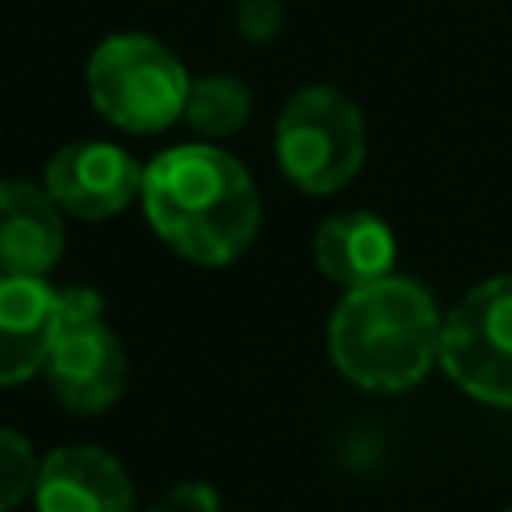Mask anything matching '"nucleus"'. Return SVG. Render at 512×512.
Listing matches in <instances>:
<instances>
[{"label":"nucleus","mask_w":512,"mask_h":512,"mask_svg":"<svg viewBox=\"0 0 512 512\" xmlns=\"http://www.w3.org/2000/svg\"><path fill=\"white\" fill-rule=\"evenodd\" d=\"M144 216L192 264H232L260 232V196L240 160L212 144H180L144 168Z\"/></svg>","instance_id":"nucleus-1"},{"label":"nucleus","mask_w":512,"mask_h":512,"mask_svg":"<svg viewBox=\"0 0 512 512\" xmlns=\"http://www.w3.org/2000/svg\"><path fill=\"white\" fill-rule=\"evenodd\" d=\"M440 312L408 276L348 288L328 320V356L368 392H400L440 360Z\"/></svg>","instance_id":"nucleus-2"},{"label":"nucleus","mask_w":512,"mask_h":512,"mask_svg":"<svg viewBox=\"0 0 512 512\" xmlns=\"http://www.w3.org/2000/svg\"><path fill=\"white\" fill-rule=\"evenodd\" d=\"M184 64L152 36L120 32L88 56V96L96 112L124 132H164L188 104Z\"/></svg>","instance_id":"nucleus-3"},{"label":"nucleus","mask_w":512,"mask_h":512,"mask_svg":"<svg viewBox=\"0 0 512 512\" xmlns=\"http://www.w3.org/2000/svg\"><path fill=\"white\" fill-rule=\"evenodd\" d=\"M368 152L360 108L336 88H300L276 120V156L284 176L312 196L344 188Z\"/></svg>","instance_id":"nucleus-4"},{"label":"nucleus","mask_w":512,"mask_h":512,"mask_svg":"<svg viewBox=\"0 0 512 512\" xmlns=\"http://www.w3.org/2000/svg\"><path fill=\"white\" fill-rule=\"evenodd\" d=\"M440 364L472 400L512 408V276L476 284L444 316Z\"/></svg>","instance_id":"nucleus-5"},{"label":"nucleus","mask_w":512,"mask_h":512,"mask_svg":"<svg viewBox=\"0 0 512 512\" xmlns=\"http://www.w3.org/2000/svg\"><path fill=\"white\" fill-rule=\"evenodd\" d=\"M44 188L60 212L80 220H108L144 192V168L116 144L72 140L44 164Z\"/></svg>","instance_id":"nucleus-6"},{"label":"nucleus","mask_w":512,"mask_h":512,"mask_svg":"<svg viewBox=\"0 0 512 512\" xmlns=\"http://www.w3.org/2000/svg\"><path fill=\"white\" fill-rule=\"evenodd\" d=\"M44 372L68 412L92 416L120 400L128 380V360H124L120 336L100 320V324L60 332Z\"/></svg>","instance_id":"nucleus-7"},{"label":"nucleus","mask_w":512,"mask_h":512,"mask_svg":"<svg viewBox=\"0 0 512 512\" xmlns=\"http://www.w3.org/2000/svg\"><path fill=\"white\" fill-rule=\"evenodd\" d=\"M36 512H132V484L116 456L92 444H64L40 460Z\"/></svg>","instance_id":"nucleus-8"},{"label":"nucleus","mask_w":512,"mask_h":512,"mask_svg":"<svg viewBox=\"0 0 512 512\" xmlns=\"http://www.w3.org/2000/svg\"><path fill=\"white\" fill-rule=\"evenodd\" d=\"M60 340V292L40 276L0 272V388L44 372Z\"/></svg>","instance_id":"nucleus-9"},{"label":"nucleus","mask_w":512,"mask_h":512,"mask_svg":"<svg viewBox=\"0 0 512 512\" xmlns=\"http://www.w3.org/2000/svg\"><path fill=\"white\" fill-rule=\"evenodd\" d=\"M64 252L60 204L44 184L0 180V272L44 276Z\"/></svg>","instance_id":"nucleus-10"},{"label":"nucleus","mask_w":512,"mask_h":512,"mask_svg":"<svg viewBox=\"0 0 512 512\" xmlns=\"http://www.w3.org/2000/svg\"><path fill=\"white\" fill-rule=\"evenodd\" d=\"M316 268L340 288H364L372 280L392 276L396 236L372 212H340L328 216L316 232Z\"/></svg>","instance_id":"nucleus-11"},{"label":"nucleus","mask_w":512,"mask_h":512,"mask_svg":"<svg viewBox=\"0 0 512 512\" xmlns=\"http://www.w3.org/2000/svg\"><path fill=\"white\" fill-rule=\"evenodd\" d=\"M248 112H252V92L232 76H204L192 80L188 88L184 120L200 136H228L248 120Z\"/></svg>","instance_id":"nucleus-12"},{"label":"nucleus","mask_w":512,"mask_h":512,"mask_svg":"<svg viewBox=\"0 0 512 512\" xmlns=\"http://www.w3.org/2000/svg\"><path fill=\"white\" fill-rule=\"evenodd\" d=\"M36 472H40V460L32 444L20 432L0 428V512L16 508L36 488Z\"/></svg>","instance_id":"nucleus-13"},{"label":"nucleus","mask_w":512,"mask_h":512,"mask_svg":"<svg viewBox=\"0 0 512 512\" xmlns=\"http://www.w3.org/2000/svg\"><path fill=\"white\" fill-rule=\"evenodd\" d=\"M60 292V332L68 328H84V324H100L104 320V300L100 292L72 284V288H56Z\"/></svg>","instance_id":"nucleus-14"},{"label":"nucleus","mask_w":512,"mask_h":512,"mask_svg":"<svg viewBox=\"0 0 512 512\" xmlns=\"http://www.w3.org/2000/svg\"><path fill=\"white\" fill-rule=\"evenodd\" d=\"M284 24V8L280 0H240V12H236V28L248 36V40H272Z\"/></svg>","instance_id":"nucleus-15"},{"label":"nucleus","mask_w":512,"mask_h":512,"mask_svg":"<svg viewBox=\"0 0 512 512\" xmlns=\"http://www.w3.org/2000/svg\"><path fill=\"white\" fill-rule=\"evenodd\" d=\"M148 512H220V496H216V488H208V484L184 480V484L168 488Z\"/></svg>","instance_id":"nucleus-16"}]
</instances>
